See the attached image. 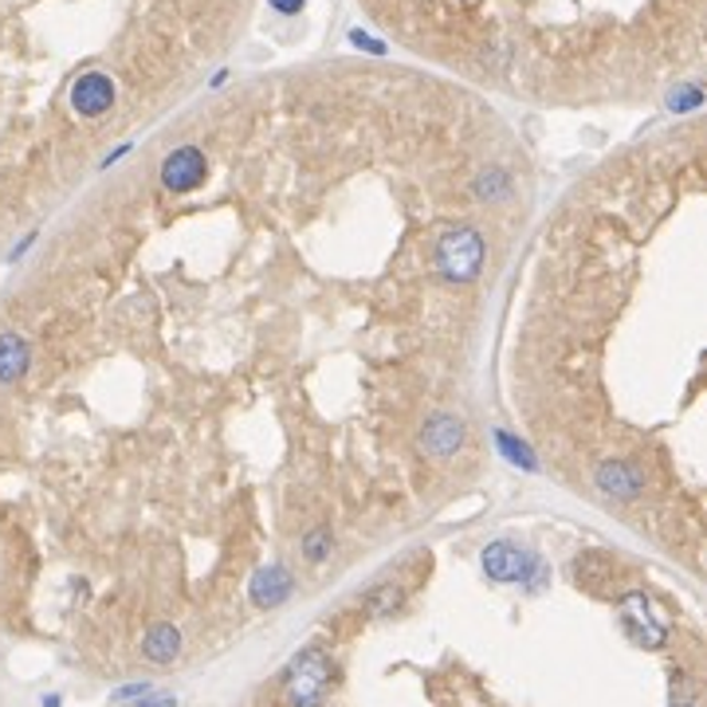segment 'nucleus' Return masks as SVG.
<instances>
[{"instance_id":"nucleus-1","label":"nucleus","mask_w":707,"mask_h":707,"mask_svg":"<svg viewBox=\"0 0 707 707\" xmlns=\"http://www.w3.org/2000/svg\"><path fill=\"white\" fill-rule=\"evenodd\" d=\"M432 260H437V271L448 279V283H472L484 268V236L460 224V228H448L444 236L437 240V251H432Z\"/></svg>"},{"instance_id":"nucleus-2","label":"nucleus","mask_w":707,"mask_h":707,"mask_svg":"<svg viewBox=\"0 0 707 707\" xmlns=\"http://www.w3.org/2000/svg\"><path fill=\"white\" fill-rule=\"evenodd\" d=\"M334 681V664L323 649H303L287 668V704L291 707H319Z\"/></svg>"},{"instance_id":"nucleus-3","label":"nucleus","mask_w":707,"mask_h":707,"mask_svg":"<svg viewBox=\"0 0 707 707\" xmlns=\"http://www.w3.org/2000/svg\"><path fill=\"white\" fill-rule=\"evenodd\" d=\"M618 618H621V629L633 636V645H641V649H664V645H668V625H664V618H656L653 601H649L641 590H633V593H625V598H621Z\"/></svg>"},{"instance_id":"nucleus-4","label":"nucleus","mask_w":707,"mask_h":707,"mask_svg":"<svg viewBox=\"0 0 707 707\" xmlns=\"http://www.w3.org/2000/svg\"><path fill=\"white\" fill-rule=\"evenodd\" d=\"M480 563H484V574L492 582H527L531 574L538 570V558L515 543H492L480 555Z\"/></svg>"},{"instance_id":"nucleus-5","label":"nucleus","mask_w":707,"mask_h":707,"mask_svg":"<svg viewBox=\"0 0 707 707\" xmlns=\"http://www.w3.org/2000/svg\"><path fill=\"white\" fill-rule=\"evenodd\" d=\"M205 178H208V162L197 146H181V150H173L162 162V185L170 189V193H193V189L205 185Z\"/></svg>"},{"instance_id":"nucleus-6","label":"nucleus","mask_w":707,"mask_h":707,"mask_svg":"<svg viewBox=\"0 0 707 707\" xmlns=\"http://www.w3.org/2000/svg\"><path fill=\"white\" fill-rule=\"evenodd\" d=\"M115 107V79L107 72H87L72 83V110L83 118H99Z\"/></svg>"},{"instance_id":"nucleus-7","label":"nucleus","mask_w":707,"mask_h":707,"mask_svg":"<svg viewBox=\"0 0 707 707\" xmlns=\"http://www.w3.org/2000/svg\"><path fill=\"white\" fill-rule=\"evenodd\" d=\"M464 437H468V429L457 413H437V417H429V425L421 429V448L432 460H448L464 448Z\"/></svg>"},{"instance_id":"nucleus-8","label":"nucleus","mask_w":707,"mask_h":707,"mask_svg":"<svg viewBox=\"0 0 707 707\" xmlns=\"http://www.w3.org/2000/svg\"><path fill=\"white\" fill-rule=\"evenodd\" d=\"M593 480H598L601 492L613 495V500H636V495L645 492V475H641V468L629 464V460H606V464L593 472Z\"/></svg>"},{"instance_id":"nucleus-9","label":"nucleus","mask_w":707,"mask_h":707,"mask_svg":"<svg viewBox=\"0 0 707 707\" xmlns=\"http://www.w3.org/2000/svg\"><path fill=\"white\" fill-rule=\"evenodd\" d=\"M291 590H296V582H291V574H287L283 566H268V570L251 574L248 582V598L260 609L283 606V601L291 598Z\"/></svg>"},{"instance_id":"nucleus-10","label":"nucleus","mask_w":707,"mask_h":707,"mask_svg":"<svg viewBox=\"0 0 707 707\" xmlns=\"http://www.w3.org/2000/svg\"><path fill=\"white\" fill-rule=\"evenodd\" d=\"M32 366V346L17 331L0 334V385H17Z\"/></svg>"},{"instance_id":"nucleus-11","label":"nucleus","mask_w":707,"mask_h":707,"mask_svg":"<svg viewBox=\"0 0 707 707\" xmlns=\"http://www.w3.org/2000/svg\"><path fill=\"white\" fill-rule=\"evenodd\" d=\"M142 653L146 661L153 664H173L181 653V633L178 625H170V621H158V625H150V633L142 636Z\"/></svg>"},{"instance_id":"nucleus-12","label":"nucleus","mask_w":707,"mask_h":707,"mask_svg":"<svg viewBox=\"0 0 707 707\" xmlns=\"http://www.w3.org/2000/svg\"><path fill=\"white\" fill-rule=\"evenodd\" d=\"M511 193V173L500 170V165H492V170H484L480 178L472 181V197L475 201H503Z\"/></svg>"},{"instance_id":"nucleus-13","label":"nucleus","mask_w":707,"mask_h":707,"mask_svg":"<svg viewBox=\"0 0 707 707\" xmlns=\"http://www.w3.org/2000/svg\"><path fill=\"white\" fill-rule=\"evenodd\" d=\"M331 555V527H319L303 538V558L307 563H323Z\"/></svg>"},{"instance_id":"nucleus-14","label":"nucleus","mask_w":707,"mask_h":707,"mask_svg":"<svg viewBox=\"0 0 707 707\" xmlns=\"http://www.w3.org/2000/svg\"><path fill=\"white\" fill-rule=\"evenodd\" d=\"M401 598L405 593L397 590V586H377V590L366 598V606H369V613H394V609L401 606Z\"/></svg>"},{"instance_id":"nucleus-15","label":"nucleus","mask_w":707,"mask_h":707,"mask_svg":"<svg viewBox=\"0 0 707 707\" xmlns=\"http://www.w3.org/2000/svg\"><path fill=\"white\" fill-rule=\"evenodd\" d=\"M500 444H503V452H507V460H515V464H523L531 472L535 468V457L527 452V444L523 440H515V437H507V432H500Z\"/></svg>"},{"instance_id":"nucleus-16","label":"nucleus","mask_w":707,"mask_h":707,"mask_svg":"<svg viewBox=\"0 0 707 707\" xmlns=\"http://www.w3.org/2000/svg\"><path fill=\"white\" fill-rule=\"evenodd\" d=\"M699 87H684V90H672V99H668V107L672 110H696L699 107Z\"/></svg>"},{"instance_id":"nucleus-17","label":"nucleus","mask_w":707,"mask_h":707,"mask_svg":"<svg viewBox=\"0 0 707 707\" xmlns=\"http://www.w3.org/2000/svg\"><path fill=\"white\" fill-rule=\"evenodd\" d=\"M135 707H178V699H173L170 692H150V696H142Z\"/></svg>"},{"instance_id":"nucleus-18","label":"nucleus","mask_w":707,"mask_h":707,"mask_svg":"<svg viewBox=\"0 0 707 707\" xmlns=\"http://www.w3.org/2000/svg\"><path fill=\"white\" fill-rule=\"evenodd\" d=\"M307 0H271V9L283 12V17H296V12H303Z\"/></svg>"},{"instance_id":"nucleus-19","label":"nucleus","mask_w":707,"mask_h":707,"mask_svg":"<svg viewBox=\"0 0 707 707\" xmlns=\"http://www.w3.org/2000/svg\"><path fill=\"white\" fill-rule=\"evenodd\" d=\"M350 40H354V44H358V47H369V52H374V55H382V52H385V44H377V40H374V36H366V32H350Z\"/></svg>"},{"instance_id":"nucleus-20","label":"nucleus","mask_w":707,"mask_h":707,"mask_svg":"<svg viewBox=\"0 0 707 707\" xmlns=\"http://www.w3.org/2000/svg\"><path fill=\"white\" fill-rule=\"evenodd\" d=\"M142 696H150V684H126L115 699H142Z\"/></svg>"},{"instance_id":"nucleus-21","label":"nucleus","mask_w":707,"mask_h":707,"mask_svg":"<svg viewBox=\"0 0 707 707\" xmlns=\"http://www.w3.org/2000/svg\"><path fill=\"white\" fill-rule=\"evenodd\" d=\"M44 707H60V696H47V699H44Z\"/></svg>"},{"instance_id":"nucleus-22","label":"nucleus","mask_w":707,"mask_h":707,"mask_svg":"<svg viewBox=\"0 0 707 707\" xmlns=\"http://www.w3.org/2000/svg\"><path fill=\"white\" fill-rule=\"evenodd\" d=\"M681 707H692V704H681Z\"/></svg>"}]
</instances>
